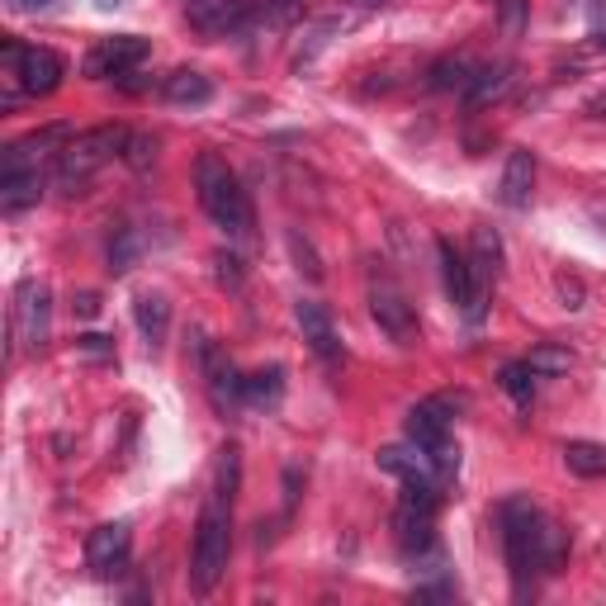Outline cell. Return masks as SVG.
Instances as JSON below:
<instances>
[{"mask_svg": "<svg viewBox=\"0 0 606 606\" xmlns=\"http://www.w3.org/2000/svg\"><path fill=\"white\" fill-rule=\"evenodd\" d=\"M195 190H199L204 214H209L223 232H228V237H251V228H257V209H251V199H247L242 181H237V171L223 162L218 152H204L195 162Z\"/></svg>", "mask_w": 606, "mask_h": 606, "instance_id": "cell-1", "label": "cell"}, {"mask_svg": "<svg viewBox=\"0 0 606 606\" xmlns=\"http://www.w3.org/2000/svg\"><path fill=\"white\" fill-rule=\"evenodd\" d=\"M129 138L133 133L119 129V123H100V129H90V133L67 138L57 148V190L62 195H82L95 171H100L105 162H115V156H123Z\"/></svg>", "mask_w": 606, "mask_h": 606, "instance_id": "cell-2", "label": "cell"}, {"mask_svg": "<svg viewBox=\"0 0 606 606\" xmlns=\"http://www.w3.org/2000/svg\"><path fill=\"white\" fill-rule=\"evenodd\" d=\"M228 521L232 507L223 498H209L195 526V550H190V587L195 593H214V583L228 569Z\"/></svg>", "mask_w": 606, "mask_h": 606, "instance_id": "cell-3", "label": "cell"}, {"mask_svg": "<svg viewBox=\"0 0 606 606\" xmlns=\"http://www.w3.org/2000/svg\"><path fill=\"white\" fill-rule=\"evenodd\" d=\"M540 507L531 498H507L502 502V545H507V569H512V587L517 597H526L535 573V526H540Z\"/></svg>", "mask_w": 606, "mask_h": 606, "instance_id": "cell-4", "label": "cell"}, {"mask_svg": "<svg viewBox=\"0 0 606 606\" xmlns=\"http://www.w3.org/2000/svg\"><path fill=\"white\" fill-rule=\"evenodd\" d=\"M436 502H441V488H408L403 502H398L393 531H398V550L408 560H422V554L436 550Z\"/></svg>", "mask_w": 606, "mask_h": 606, "instance_id": "cell-5", "label": "cell"}, {"mask_svg": "<svg viewBox=\"0 0 606 606\" xmlns=\"http://www.w3.org/2000/svg\"><path fill=\"white\" fill-rule=\"evenodd\" d=\"M436 257H441V280H445V294H451V303L459 313H465V323H484V313H488V284H478L474 280V266L469 257L459 251L451 237H441L436 242Z\"/></svg>", "mask_w": 606, "mask_h": 606, "instance_id": "cell-6", "label": "cell"}, {"mask_svg": "<svg viewBox=\"0 0 606 606\" xmlns=\"http://www.w3.org/2000/svg\"><path fill=\"white\" fill-rule=\"evenodd\" d=\"M0 62H6L10 82L20 86L24 95H53L62 86V76H67V67H62V57L53 53V47L6 43V47H0Z\"/></svg>", "mask_w": 606, "mask_h": 606, "instance_id": "cell-7", "label": "cell"}, {"mask_svg": "<svg viewBox=\"0 0 606 606\" xmlns=\"http://www.w3.org/2000/svg\"><path fill=\"white\" fill-rule=\"evenodd\" d=\"M403 432L408 441L418 445V451L432 455V465L441 469V478H451L459 469V451H455V441H451V418L436 408V403H418L408 412V422H403Z\"/></svg>", "mask_w": 606, "mask_h": 606, "instance_id": "cell-8", "label": "cell"}, {"mask_svg": "<svg viewBox=\"0 0 606 606\" xmlns=\"http://www.w3.org/2000/svg\"><path fill=\"white\" fill-rule=\"evenodd\" d=\"M152 53V43L142 39V34H115V39H100L86 53V76H95V82H123V76H133L142 62H148Z\"/></svg>", "mask_w": 606, "mask_h": 606, "instance_id": "cell-9", "label": "cell"}, {"mask_svg": "<svg viewBox=\"0 0 606 606\" xmlns=\"http://www.w3.org/2000/svg\"><path fill=\"white\" fill-rule=\"evenodd\" d=\"M370 313H375V323H379V332H385L389 342H398V346L418 342V317H412V303L389 275L370 280Z\"/></svg>", "mask_w": 606, "mask_h": 606, "instance_id": "cell-10", "label": "cell"}, {"mask_svg": "<svg viewBox=\"0 0 606 606\" xmlns=\"http://www.w3.org/2000/svg\"><path fill=\"white\" fill-rule=\"evenodd\" d=\"M14 337L29 350L47 346V337H53V294H47V284L24 280L14 290Z\"/></svg>", "mask_w": 606, "mask_h": 606, "instance_id": "cell-11", "label": "cell"}, {"mask_svg": "<svg viewBox=\"0 0 606 606\" xmlns=\"http://www.w3.org/2000/svg\"><path fill=\"white\" fill-rule=\"evenodd\" d=\"M251 10H257V0H190L185 20L204 39H228V34H242Z\"/></svg>", "mask_w": 606, "mask_h": 606, "instance_id": "cell-12", "label": "cell"}, {"mask_svg": "<svg viewBox=\"0 0 606 606\" xmlns=\"http://www.w3.org/2000/svg\"><path fill=\"white\" fill-rule=\"evenodd\" d=\"M86 564L100 578H115V573L129 569V521H105L95 526L86 540Z\"/></svg>", "mask_w": 606, "mask_h": 606, "instance_id": "cell-13", "label": "cell"}, {"mask_svg": "<svg viewBox=\"0 0 606 606\" xmlns=\"http://www.w3.org/2000/svg\"><path fill=\"white\" fill-rule=\"evenodd\" d=\"M195 350H199L204 379H209V398H214V408H218V412H237V408H242V398H247V379L218 356V346H214V342H199Z\"/></svg>", "mask_w": 606, "mask_h": 606, "instance_id": "cell-14", "label": "cell"}, {"mask_svg": "<svg viewBox=\"0 0 606 606\" xmlns=\"http://www.w3.org/2000/svg\"><path fill=\"white\" fill-rule=\"evenodd\" d=\"M379 469L403 478V488H441V469L432 465V455L418 451V445H385L379 451Z\"/></svg>", "mask_w": 606, "mask_h": 606, "instance_id": "cell-15", "label": "cell"}, {"mask_svg": "<svg viewBox=\"0 0 606 606\" xmlns=\"http://www.w3.org/2000/svg\"><path fill=\"white\" fill-rule=\"evenodd\" d=\"M294 323H299V332H303V342H309L313 356H323V360H337L342 356L337 323H332V313L317 299H299L294 303Z\"/></svg>", "mask_w": 606, "mask_h": 606, "instance_id": "cell-16", "label": "cell"}, {"mask_svg": "<svg viewBox=\"0 0 606 606\" xmlns=\"http://www.w3.org/2000/svg\"><path fill=\"white\" fill-rule=\"evenodd\" d=\"M43 195V171L39 166H6L0 162V214L14 218L24 214L29 204H39Z\"/></svg>", "mask_w": 606, "mask_h": 606, "instance_id": "cell-17", "label": "cell"}, {"mask_svg": "<svg viewBox=\"0 0 606 606\" xmlns=\"http://www.w3.org/2000/svg\"><path fill=\"white\" fill-rule=\"evenodd\" d=\"M531 190H535V156L526 148H512L507 152V166H502L498 199L507 209H526V204H531Z\"/></svg>", "mask_w": 606, "mask_h": 606, "instance_id": "cell-18", "label": "cell"}, {"mask_svg": "<svg viewBox=\"0 0 606 606\" xmlns=\"http://www.w3.org/2000/svg\"><path fill=\"white\" fill-rule=\"evenodd\" d=\"M162 95H166V105L199 109V105L214 100V82H209L204 72H195V67H181V72H171L166 82H162Z\"/></svg>", "mask_w": 606, "mask_h": 606, "instance_id": "cell-19", "label": "cell"}, {"mask_svg": "<svg viewBox=\"0 0 606 606\" xmlns=\"http://www.w3.org/2000/svg\"><path fill=\"white\" fill-rule=\"evenodd\" d=\"M469 266H474V280H478V284H488V290L502 280V237L493 232V228H474Z\"/></svg>", "mask_w": 606, "mask_h": 606, "instance_id": "cell-20", "label": "cell"}, {"mask_svg": "<svg viewBox=\"0 0 606 606\" xmlns=\"http://www.w3.org/2000/svg\"><path fill=\"white\" fill-rule=\"evenodd\" d=\"M569 560V531L560 521L540 517L535 526V573H560Z\"/></svg>", "mask_w": 606, "mask_h": 606, "instance_id": "cell-21", "label": "cell"}, {"mask_svg": "<svg viewBox=\"0 0 606 606\" xmlns=\"http://www.w3.org/2000/svg\"><path fill=\"white\" fill-rule=\"evenodd\" d=\"M299 14H303V0H257L242 34H275V29H290Z\"/></svg>", "mask_w": 606, "mask_h": 606, "instance_id": "cell-22", "label": "cell"}, {"mask_svg": "<svg viewBox=\"0 0 606 606\" xmlns=\"http://www.w3.org/2000/svg\"><path fill=\"white\" fill-rule=\"evenodd\" d=\"M133 317H138V332L148 337V346H162L166 342V327H171V303L162 294H138L133 303Z\"/></svg>", "mask_w": 606, "mask_h": 606, "instance_id": "cell-23", "label": "cell"}, {"mask_svg": "<svg viewBox=\"0 0 606 606\" xmlns=\"http://www.w3.org/2000/svg\"><path fill=\"white\" fill-rule=\"evenodd\" d=\"M564 465L578 478H606V445L597 441H569L564 445Z\"/></svg>", "mask_w": 606, "mask_h": 606, "instance_id": "cell-24", "label": "cell"}, {"mask_svg": "<svg viewBox=\"0 0 606 606\" xmlns=\"http://www.w3.org/2000/svg\"><path fill=\"white\" fill-rule=\"evenodd\" d=\"M237 488H242V451H237V445H223L218 465H214V498H223L232 507Z\"/></svg>", "mask_w": 606, "mask_h": 606, "instance_id": "cell-25", "label": "cell"}, {"mask_svg": "<svg viewBox=\"0 0 606 606\" xmlns=\"http://www.w3.org/2000/svg\"><path fill=\"white\" fill-rule=\"evenodd\" d=\"M507 86H512V67H484V72H474V82L465 86V100L478 109V105L498 100Z\"/></svg>", "mask_w": 606, "mask_h": 606, "instance_id": "cell-26", "label": "cell"}, {"mask_svg": "<svg viewBox=\"0 0 606 606\" xmlns=\"http://www.w3.org/2000/svg\"><path fill=\"white\" fill-rule=\"evenodd\" d=\"M535 370L526 360H512V365H502V389H507V398H512L517 408H531V398H535Z\"/></svg>", "mask_w": 606, "mask_h": 606, "instance_id": "cell-27", "label": "cell"}, {"mask_svg": "<svg viewBox=\"0 0 606 606\" xmlns=\"http://www.w3.org/2000/svg\"><path fill=\"white\" fill-rule=\"evenodd\" d=\"M280 393H284V365H270V370H257V375L247 379V398H251V403H270V408H275Z\"/></svg>", "mask_w": 606, "mask_h": 606, "instance_id": "cell-28", "label": "cell"}, {"mask_svg": "<svg viewBox=\"0 0 606 606\" xmlns=\"http://www.w3.org/2000/svg\"><path fill=\"white\" fill-rule=\"evenodd\" d=\"M342 29H346L342 14H332V20H317V24L309 29V43H303V53L294 57V67H309V62H313V57H317V53H323V47L332 43V34H342Z\"/></svg>", "mask_w": 606, "mask_h": 606, "instance_id": "cell-29", "label": "cell"}, {"mask_svg": "<svg viewBox=\"0 0 606 606\" xmlns=\"http://www.w3.org/2000/svg\"><path fill=\"white\" fill-rule=\"evenodd\" d=\"M474 82V72H469V62L465 57H445L432 67V86L436 90H465Z\"/></svg>", "mask_w": 606, "mask_h": 606, "instance_id": "cell-30", "label": "cell"}, {"mask_svg": "<svg viewBox=\"0 0 606 606\" xmlns=\"http://www.w3.org/2000/svg\"><path fill=\"white\" fill-rule=\"evenodd\" d=\"M526 365H531L540 379H550V375H569L573 356H569V350H560V346H535L531 356H526Z\"/></svg>", "mask_w": 606, "mask_h": 606, "instance_id": "cell-31", "label": "cell"}, {"mask_svg": "<svg viewBox=\"0 0 606 606\" xmlns=\"http://www.w3.org/2000/svg\"><path fill=\"white\" fill-rule=\"evenodd\" d=\"M156 148H162V142H156V138H148V133H133V138H129V148H123V162H129L133 171H148V166L156 162Z\"/></svg>", "mask_w": 606, "mask_h": 606, "instance_id": "cell-32", "label": "cell"}, {"mask_svg": "<svg viewBox=\"0 0 606 606\" xmlns=\"http://www.w3.org/2000/svg\"><path fill=\"white\" fill-rule=\"evenodd\" d=\"M76 350H82L86 360H109V356H115V342L100 337V332H86V337L76 342Z\"/></svg>", "mask_w": 606, "mask_h": 606, "instance_id": "cell-33", "label": "cell"}, {"mask_svg": "<svg viewBox=\"0 0 606 606\" xmlns=\"http://www.w3.org/2000/svg\"><path fill=\"white\" fill-rule=\"evenodd\" d=\"M521 20H526V0H502V34L507 39L521 34Z\"/></svg>", "mask_w": 606, "mask_h": 606, "instance_id": "cell-34", "label": "cell"}, {"mask_svg": "<svg viewBox=\"0 0 606 606\" xmlns=\"http://www.w3.org/2000/svg\"><path fill=\"white\" fill-rule=\"evenodd\" d=\"M133 232H123L119 237V247H109V266H115L119 270V275H123V270H133Z\"/></svg>", "mask_w": 606, "mask_h": 606, "instance_id": "cell-35", "label": "cell"}, {"mask_svg": "<svg viewBox=\"0 0 606 606\" xmlns=\"http://www.w3.org/2000/svg\"><path fill=\"white\" fill-rule=\"evenodd\" d=\"M214 266H218V280H223V284H242V261H237V257H228V251H218Z\"/></svg>", "mask_w": 606, "mask_h": 606, "instance_id": "cell-36", "label": "cell"}, {"mask_svg": "<svg viewBox=\"0 0 606 606\" xmlns=\"http://www.w3.org/2000/svg\"><path fill=\"white\" fill-rule=\"evenodd\" d=\"M560 299H564V309H583V280L560 275Z\"/></svg>", "mask_w": 606, "mask_h": 606, "instance_id": "cell-37", "label": "cell"}, {"mask_svg": "<svg viewBox=\"0 0 606 606\" xmlns=\"http://www.w3.org/2000/svg\"><path fill=\"white\" fill-rule=\"evenodd\" d=\"M6 6H10L14 14H39V10H53L57 0H6Z\"/></svg>", "mask_w": 606, "mask_h": 606, "instance_id": "cell-38", "label": "cell"}, {"mask_svg": "<svg viewBox=\"0 0 606 606\" xmlns=\"http://www.w3.org/2000/svg\"><path fill=\"white\" fill-rule=\"evenodd\" d=\"M76 313L95 317V313H100V294H76Z\"/></svg>", "mask_w": 606, "mask_h": 606, "instance_id": "cell-39", "label": "cell"}, {"mask_svg": "<svg viewBox=\"0 0 606 606\" xmlns=\"http://www.w3.org/2000/svg\"><path fill=\"white\" fill-rule=\"evenodd\" d=\"M95 6H100V10H115V6H123V0H95Z\"/></svg>", "mask_w": 606, "mask_h": 606, "instance_id": "cell-40", "label": "cell"}]
</instances>
